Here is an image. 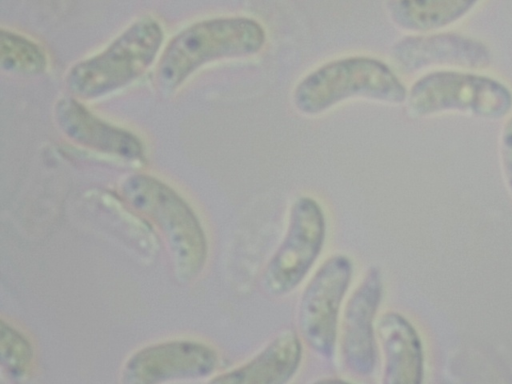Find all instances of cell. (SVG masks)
Returning <instances> with one entry per match:
<instances>
[{"label": "cell", "mask_w": 512, "mask_h": 384, "mask_svg": "<svg viewBox=\"0 0 512 384\" xmlns=\"http://www.w3.org/2000/svg\"><path fill=\"white\" fill-rule=\"evenodd\" d=\"M265 42V29L249 17H219L194 23L179 32L164 50L157 68L158 83L164 90H174L201 66L254 55Z\"/></svg>", "instance_id": "1"}, {"label": "cell", "mask_w": 512, "mask_h": 384, "mask_svg": "<svg viewBox=\"0 0 512 384\" xmlns=\"http://www.w3.org/2000/svg\"><path fill=\"white\" fill-rule=\"evenodd\" d=\"M408 91L383 61L369 56H349L329 61L308 73L293 91L296 109L320 114L355 97L400 104Z\"/></svg>", "instance_id": "2"}, {"label": "cell", "mask_w": 512, "mask_h": 384, "mask_svg": "<svg viewBox=\"0 0 512 384\" xmlns=\"http://www.w3.org/2000/svg\"><path fill=\"white\" fill-rule=\"evenodd\" d=\"M121 193L159 228L178 276L184 280L193 278L205 262L207 245L200 222L189 205L167 184L144 174L127 178Z\"/></svg>", "instance_id": "3"}, {"label": "cell", "mask_w": 512, "mask_h": 384, "mask_svg": "<svg viewBox=\"0 0 512 384\" xmlns=\"http://www.w3.org/2000/svg\"><path fill=\"white\" fill-rule=\"evenodd\" d=\"M406 100L415 117L459 113L499 120L512 110V91L508 86L471 70L431 71L413 83Z\"/></svg>", "instance_id": "4"}, {"label": "cell", "mask_w": 512, "mask_h": 384, "mask_svg": "<svg viewBox=\"0 0 512 384\" xmlns=\"http://www.w3.org/2000/svg\"><path fill=\"white\" fill-rule=\"evenodd\" d=\"M163 37L154 18L135 21L105 50L71 68L68 89L80 98L92 99L127 85L153 63Z\"/></svg>", "instance_id": "5"}, {"label": "cell", "mask_w": 512, "mask_h": 384, "mask_svg": "<svg viewBox=\"0 0 512 384\" xmlns=\"http://www.w3.org/2000/svg\"><path fill=\"white\" fill-rule=\"evenodd\" d=\"M324 238L321 206L311 197H299L291 206L286 235L263 272L264 291L281 296L293 290L318 258Z\"/></svg>", "instance_id": "6"}, {"label": "cell", "mask_w": 512, "mask_h": 384, "mask_svg": "<svg viewBox=\"0 0 512 384\" xmlns=\"http://www.w3.org/2000/svg\"><path fill=\"white\" fill-rule=\"evenodd\" d=\"M352 276V262L343 254L329 257L306 286L298 325L304 341L322 357L334 352L341 302Z\"/></svg>", "instance_id": "7"}, {"label": "cell", "mask_w": 512, "mask_h": 384, "mask_svg": "<svg viewBox=\"0 0 512 384\" xmlns=\"http://www.w3.org/2000/svg\"><path fill=\"white\" fill-rule=\"evenodd\" d=\"M381 273L371 267L353 292L343 313L340 346L347 368L359 376L375 366L376 346L373 320L382 297Z\"/></svg>", "instance_id": "8"}, {"label": "cell", "mask_w": 512, "mask_h": 384, "mask_svg": "<svg viewBox=\"0 0 512 384\" xmlns=\"http://www.w3.org/2000/svg\"><path fill=\"white\" fill-rule=\"evenodd\" d=\"M217 356L210 347L192 341H172L147 347L134 354L124 370L129 383H158L199 378L211 374Z\"/></svg>", "instance_id": "9"}, {"label": "cell", "mask_w": 512, "mask_h": 384, "mask_svg": "<svg viewBox=\"0 0 512 384\" xmlns=\"http://www.w3.org/2000/svg\"><path fill=\"white\" fill-rule=\"evenodd\" d=\"M393 58L407 72L431 66L480 70L491 61L489 49L481 41L455 33L405 37L394 46Z\"/></svg>", "instance_id": "10"}, {"label": "cell", "mask_w": 512, "mask_h": 384, "mask_svg": "<svg viewBox=\"0 0 512 384\" xmlns=\"http://www.w3.org/2000/svg\"><path fill=\"white\" fill-rule=\"evenodd\" d=\"M55 117L63 133L82 146L126 159L143 154L142 143L134 134L99 119L74 99L59 100Z\"/></svg>", "instance_id": "11"}, {"label": "cell", "mask_w": 512, "mask_h": 384, "mask_svg": "<svg viewBox=\"0 0 512 384\" xmlns=\"http://www.w3.org/2000/svg\"><path fill=\"white\" fill-rule=\"evenodd\" d=\"M376 333L384 356L383 383L419 384L423 351L411 323L397 312H387L377 321Z\"/></svg>", "instance_id": "12"}, {"label": "cell", "mask_w": 512, "mask_h": 384, "mask_svg": "<svg viewBox=\"0 0 512 384\" xmlns=\"http://www.w3.org/2000/svg\"><path fill=\"white\" fill-rule=\"evenodd\" d=\"M302 355L295 331L280 332L259 354L247 363L219 375L213 383L283 384L296 372Z\"/></svg>", "instance_id": "13"}, {"label": "cell", "mask_w": 512, "mask_h": 384, "mask_svg": "<svg viewBox=\"0 0 512 384\" xmlns=\"http://www.w3.org/2000/svg\"><path fill=\"white\" fill-rule=\"evenodd\" d=\"M479 0H391L388 11L401 29L428 33L463 18Z\"/></svg>", "instance_id": "14"}, {"label": "cell", "mask_w": 512, "mask_h": 384, "mask_svg": "<svg viewBox=\"0 0 512 384\" xmlns=\"http://www.w3.org/2000/svg\"><path fill=\"white\" fill-rule=\"evenodd\" d=\"M0 65L9 72L35 75L45 70L47 59L33 41L12 31L1 30Z\"/></svg>", "instance_id": "15"}, {"label": "cell", "mask_w": 512, "mask_h": 384, "mask_svg": "<svg viewBox=\"0 0 512 384\" xmlns=\"http://www.w3.org/2000/svg\"><path fill=\"white\" fill-rule=\"evenodd\" d=\"M0 343L2 364L16 374L23 372L32 356L31 347L26 339L2 321Z\"/></svg>", "instance_id": "16"}, {"label": "cell", "mask_w": 512, "mask_h": 384, "mask_svg": "<svg viewBox=\"0 0 512 384\" xmlns=\"http://www.w3.org/2000/svg\"><path fill=\"white\" fill-rule=\"evenodd\" d=\"M500 159L504 180L512 194V116L505 122L501 132Z\"/></svg>", "instance_id": "17"}]
</instances>
